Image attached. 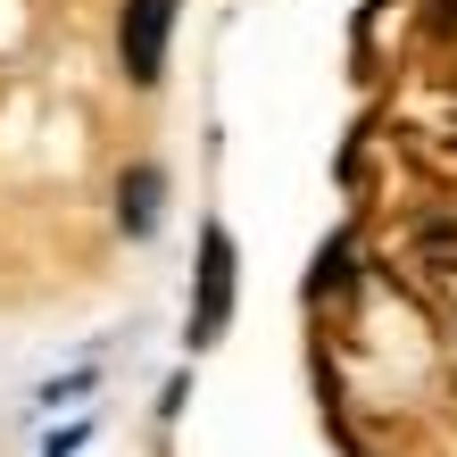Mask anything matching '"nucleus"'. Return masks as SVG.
Masks as SVG:
<instances>
[{
    "label": "nucleus",
    "mask_w": 457,
    "mask_h": 457,
    "mask_svg": "<svg viewBox=\"0 0 457 457\" xmlns=\"http://www.w3.org/2000/svg\"><path fill=\"white\" fill-rule=\"evenodd\" d=\"M175 9H183V0H125L117 59H125L133 84H158V67H167V34H175Z\"/></svg>",
    "instance_id": "nucleus-1"
},
{
    "label": "nucleus",
    "mask_w": 457,
    "mask_h": 457,
    "mask_svg": "<svg viewBox=\"0 0 457 457\" xmlns=\"http://www.w3.org/2000/svg\"><path fill=\"white\" fill-rule=\"evenodd\" d=\"M233 316V241L208 233L200 241V316H192V341H217Z\"/></svg>",
    "instance_id": "nucleus-2"
},
{
    "label": "nucleus",
    "mask_w": 457,
    "mask_h": 457,
    "mask_svg": "<svg viewBox=\"0 0 457 457\" xmlns=\"http://www.w3.org/2000/svg\"><path fill=\"white\" fill-rule=\"evenodd\" d=\"M158 217V175L142 167V175H133V225H150Z\"/></svg>",
    "instance_id": "nucleus-3"
}]
</instances>
